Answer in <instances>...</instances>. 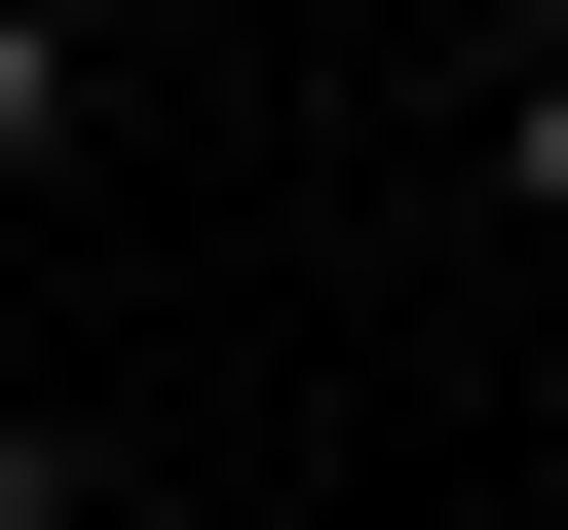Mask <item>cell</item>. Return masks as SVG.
<instances>
[{"instance_id":"6da1fadb","label":"cell","mask_w":568,"mask_h":530,"mask_svg":"<svg viewBox=\"0 0 568 530\" xmlns=\"http://www.w3.org/2000/svg\"><path fill=\"white\" fill-rule=\"evenodd\" d=\"M39 152H77V0H0V190H39Z\"/></svg>"},{"instance_id":"3957f363","label":"cell","mask_w":568,"mask_h":530,"mask_svg":"<svg viewBox=\"0 0 568 530\" xmlns=\"http://www.w3.org/2000/svg\"><path fill=\"white\" fill-rule=\"evenodd\" d=\"M0 530H77V455H39V417H0Z\"/></svg>"},{"instance_id":"7a4b0ae2","label":"cell","mask_w":568,"mask_h":530,"mask_svg":"<svg viewBox=\"0 0 568 530\" xmlns=\"http://www.w3.org/2000/svg\"><path fill=\"white\" fill-rule=\"evenodd\" d=\"M493 190H530V227H568V39H530V77H493Z\"/></svg>"},{"instance_id":"277c9868","label":"cell","mask_w":568,"mask_h":530,"mask_svg":"<svg viewBox=\"0 0 568 530\" xmlns=\"http://www.w3.org/2000/svg\"><path fill=\"white\" fill-rule=\"evenodd\" d=\"M530 39H568V0H530Z\"/></svg>"}]
</instances>
